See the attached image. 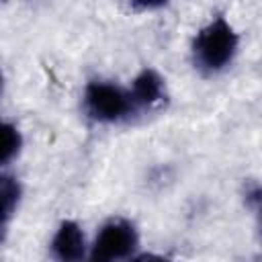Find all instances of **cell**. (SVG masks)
I'll use <instances>...</instances> for the list:
<instances>
[{
  "mask_svg": "<svg viewBox=\"0 0 262 262\" xmlns=\"http://www.w3.org/2000/svg\"><path fill=\"white\" fill-rule=\"evenodd\" d=\"M20 196V186L14 178L10 176H0V207L10 213L14 209V205L18 203Z\"/></svg>",
  "mask_w": 262,
  "mask_h": 262,
  "instance_id": "52a82bcc",
  "label": "cell"
},
{
  "mask_svg": "<svg viewBox=\"0 0 262 262\" xmlns=\"http://www.w3.org/2000/svg\"><path fill=\"white\" fill-rule=\"evenodd\" d=\"M6 215H8V213H6V211L0 207V227H2V221H4V217H6Z\"/></svg>",
  "mask_w": 262,
  "mask_h": 262,
  "instance_id": "9c48e42d",
  "label": "cell"
},
{
  "mask_svg": "<svg viewBox=\"0 0 262 262\" xmlns=\"http://www.w3.org/2000/svg\"><path fill=\"white\" fill-rule=\"evenodd\" d=\"M0 86H2V76H0Z\"/></svg>",
  "mask_w": 262,
  "mask_h": 262,
  "instance_id": "8fae6325",
  "label": "cell"
},
{
  "mask_svg": "<svg viewBox=\"0 0 262 262\" xmlns=\"http://www.w3.org/2000/svg\"><path fill=\"white\" fill-rule=\"evenodd\" d=\"M137 246V233L135 227L129 221L117 219L106 223L100 233L94 239V258L108 262V260H117V258H125L127 254H131Z\"/></svg>",
  "mask_w": 262,
  "mask_h": 262,
  "instance_id": "3957f363",
  "label": "cell"
},
{
  "mask_svg": "<svg viewBox=\"0 0 262 262\" xmlns=\"http://www.w3.org/2000/svg\"><path fill=\"white\" fill-rule=\"evenodd\" d=\"M20 147V133L10 123H0V166L6 164Z\"/></svg>",
  "mask_w": 262,
  "mask_h": 262,
  "instance_id": "8992f818",
  "label": "cell"
},
{
  "mask_svg": "<svg viewBox=\"0 0 262 262\" xmlns=\"http://www.w3.org/2000/svg\"><path fill=\"white\" fill-rule=\"evenodd\" d=\"M84 102H86V111L90 113V117H94L96 121H106V123L123 119L131 111V104H133L127 92L106 82L88 84Z\"/></svg>",
  "mask_w": 262,
  "mask_h": 262,
  "instance_id": "7a4b0ae2",
  "label": "cell"
},
{
  "mask_svg": "<svg viewBox=\"0 0 262 262\" xmlns=\"http://www.w3.org/2000/svg\"><path fill=\"white\" fill-rule=\"evenodd\" d=\"M57 262H80L84 256V233L76 221H63L51 242Z\"/></svg>",
  "mask_w": 262,
  "mask_h": 262,
  "instance_id": "277c9868",
  "label": "cell"
},
{
  "mask_svg": "<svg viewBox=\"0 0 262 262\" xmlns=\"http://www.w3.org/2000/svg\"><path fill=\"white\" fill-rule=\"evenodd\" d=\"M237 49V33L223 18H213L207 27H203L194 39V57L201 68L209 72H217L225 68Z\"/></svg>",
  "mask_w": 262,
  "mask_h": 262,
  "instance_id": "6da1fadb",
  "label": "cell"
},
{
  "mask_svg": "<svg viewBox=\"0 0 262 262\" xmlns=\"http://www.w3.org/2000/svg\"><path fill=\"white\" fill-rule=\"evenodd\" d=\"M92 262H102V260H96V258H94V260H92Z\"/></svg>",
  "mask_w": 262,
  "mask_h": 262,
  "instance_id": "30bf717a",
  "label": "cell"
},
{
  "mask_svg": "<svg viewBox=\"0 0 262 262\" xmlns=\"http://www.w3.org/2000/svg\"><path fill=\"white\" fill-rule=\"evenodd\" d=\"M164 94V82L154 70H143L135 80H133V92L131 100L143 106H149L158 102Z\"/></svg>",
  "mask_w": 262,
  "mask_h": 262,
  "instance_id": "5b68a950",
  "label": "cell"
},
{
  "mask_svg": "<svg viewBox=\"0 0 262 262\" xmlns=\"http://www.w3.org/2000/svg\"><path fill=\"white\" fill-rule=\"evenodd\" d=\"M133 262H168V260L162 258V256H158V254H143V256L135 258Z\"/></svg>",
  "mask_w": 262,
  "mask_h": 262,
  "instance_id": "ba28073f",
  "label": "cell"
}]
</instances>
